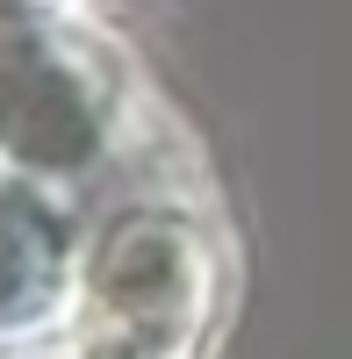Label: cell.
<instances>
[{"instance_id": "3", "label": "cell", "mask_w": 352, "mask_h": 359, "mask_svg": "<svg viewBox=\"0 0 352 359\" xmlns=\"http://www.w3.org/2000/svg\"><path fill=\"white\" fill-rule=\"evenodd\" d=\"M94 208L0 165V352L65 338Z\"/></svg>"}, {"instance_id": "4", "label": "cell", "mask_w": 352, "mask_h": 359, "mask_svg": "<svg viewBox=\"0 0 352 359\" xmlns=\"http://www.w3.org/2000/svg\"><path fill=\"white\" fill-rule=\"evenodd\" d=\"M0 359H72L65 338H43V345H15V352H0Z\"/></svg>"}, {"instance_id": "5", "label": "cell", "mask_w": 352, "mask_h": 359, "mask_svg": "<svg viewBox=\"0 0 352 359\" xmlns=\"http://www.w3.org/2000/svg\"><path fill=\"white\" fill-rule=\"evenodd\" d=\"M15 8H36V0H0V15H15Z\"/></svg>"}, {"instance_id": "1", "label": "cell", "mask_w": 352, "mask_h": 359, "mask_svg": "<svg viewBox=\"0 0 352 359\" xmlns=\"http://www.w3.org/2000/svg\"><path fill=\"white\" fill-rule=\"evenodd\" d=\"M137 144L130 65L72 0L0 15V165L94 208V187Z\"/></svg>"}, {"instance_id": "2", "label": "cell", "mask_w": 352, "mask_h": 359, "mask_svg": "<svg viewBox=\"0 0 352 359\" xmlns=\"http://www.w3.org/2000/svg\"><path fill=\"white\" fill-rule=\"evenodd\" d=\"M216 331V237L172 194H123L86 230L65 352L72 359H201Z\"/></svg>"}]
</instances>
